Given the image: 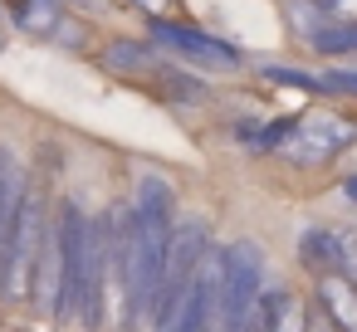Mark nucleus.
Masks as SVG:
<instances>
[{"label": "nucleus", "instance_id": "4be33fe9", "mask_svg": "<svg viewBox=\"0 0 357 332\" xmlns=\"http://www.w3.org/2000/svg\"><path fill=\"white\" fill-rule=\"evenodd\" d=\"M74 6H89V10H103V6H108V0H74Z\"/></svg>", "mask_w": 357, "mask_h": 332}, {"label": "nucleus", "instance_id": "20e7f679", "mask_svg": "<svg viewBox=\"0 0 357 332\" xmlns=\"http://www.w3.org/2000/svg\"><path fill=\"white\" fill-rule=\"evenodd\" d=\"M206 249H211L206 220H186L181 230H172L167 269H162V293H157V317H152L157 327H176V313H181V303H186V288H191V278H196Z\"/></svg>", "mask_w": 357, "mask_h": 332}, {"label": "nucleus", "instance_id": "aec40b11", "mask_svg": "<svg viewBox=\"0 0 357 332\" xmlns=\"http://www.w3.org/2000/svg\"><path fill=\"white\" fill-rule=\"evenodd\" d=\"M333 20H357V0H318Z\"/></svg>", "mask_w": 357, "mask_h": 332}, {"label": "nucleus", "instance_id": "f03ea898", "mask_svg": "<svg viewBox=\"0 0 357 332\" xmlns=\"http://www.w3.org/2000/svg\"><path fill=\"white\" fill-rule=\"evenodd\" d=\"M167 244H172V210H132L123 220V283H128L132 322L157 317Z\"/></svg>", "mask_w": 357, "mask_h": 332}, {"label": "nucleus", "instance_id": "6e6552de", "mask_svg": "<svg viewBox=\"0 0 357 332\" xmlns=\"http://www.w3.org/2000/svg\"><path fill=\"white\" fill-rule=\"evenodd\" d=\"M220 254L225 249H206L191 288H186V303L176 313V327H211L220 322Z\"/></svg>", "mask_w": 357, "mask_h": 332}, {"label": "nucleus", "instance_id": "dca6fc26", "mask_svg": "<svg viewBox=\"0 0 357 332\" xmlns=\"http://www.w3.org/2000/svg\"><path fill=\"white\" fill-rule=\"evenodd\" d=\"M294 118H274V122H264V127H240V137L250 142V147H284L289 137H294Z\"/></svg>", "mask_w": 357, "mask_h": 332}, {"label": "nucleus", "instance_id": "1a4fd4ad", "mask_svg": "<svg viewBox=\"0 0 357 332\" xmlns=\"http://www.w3.org/2000/svg\"><path fill=\"white\" fill-rule=\"evenodd\" d=\"M20 196H25L20 157H15L10 147H0V274H6V244H10V225H15Z\"/></svg>", "mask_w": 357, "mask_h": 332}, {"label": "nucleus", "instance_id": "423d86ee", "mask_svg": "<svg viewBox=\"0 0 357 332\" xmlns=\"http://www.w3.org/2000/svg\"><path fill=\"white\" fill-rule=\"evenodd\" d=\"M352 142H357V122L352 118H342V113H313V118H303L294 127V137L284 147H289V157L298 166H323V161L342 157Z\"/></svg>", "mask_w": 357, "mask_h": 332}, {"label": "nucleus", "instance_id": "6ab92c4d", "mask_svg": "<svg viewBox=\"0 0 357 332\" xmlns=\"http://www.w3.org/2000/svg\"><path fill=\"white\" fill-rule=\"evenodd\" d=\"M264 79H274V84H294V88H323V79H313V74H298V69H264Z\"/></svg>", "mask_w": 357, "mask_h": 332}, {"label": "nucleus", "instance_id": "ddd939ff", "mask_svg": "<svg viewBox=\"0 0 357 332\" xmlns=\"http://www.w3.org/2000/svg\"><path fill=\"white\" fill-rule=\"evenodd\" d=\"M308 45H313L318 54H352V49H357V20H328Z\"/></svg>", "mask_w": 357, "mask_h": 332}, {"label": "nucleus", "instance_id": "4468645a", "mask_svg": "<svg viewBox=\"0 0 357 332\" xmlns=\"http://www.w3.org/2000/svg\"><path fill=\"white\" fill-rule=\"evenodd\" d=\"M103 64L118 69V74H137V69H152L157 59H152V49L132 45V40H113V45L103 49Z\"/></svg>", "mask_w": 357, "mask_h": 332}, {"label": "nucleus", "instance_id": "0eeeda50", "mask_svg": "<svg viewBox=\"0 0 357 332\" xmlns=\"http://www.w3.org/2000/svg\"><path fill=\"white\" fill-rule=\"evenodd\" d=\"M152 40L167 45V49H176V54H181L186 64H196V69H211V74L240 69V54H235L225 40L201 35V30H186V25H172V20H157V25H152Z\"/></svg>", "mask_w": 357, "mask_h": 332}, {"label": "nucleus", "instance_id": "9b49d317", "mask_svg": "<svg viewBox=\"0 0 357 332\" xmlns=\"http://www.w3.org/2000/svg\"><path fill=\"white\" fill-rule=\"evenodd\" d=\"M298 259H303L313 274H333V269H337V230L308 225V230L298 235Z\"/></svg>", "mask_w": 357, "mask_h": 332}, {"label": "nucleus", "instance_id": "f8f14e48", "mask_svg": "<svg viewBox=\"0 0 357 332\" xmlns=\"http://www.w3.org/2000/svg\"><path fill=\"white\" fill-rule=\"evenodd\" d=\"M6 10L25 35H54L59 25V0H6Z\"/></svg>", "mask_w": 357, "mask_h": 332}, {"label": "nucleus", "instance_id": "5701e85b", "mask_svg": "<svg viewBox=\"0 0 357 332\" xmlns=\"http://www.w3.org/2000/svg\"><path fill=\"white\" fill-rule=\"evenodd\" d=\"M342 191H347V200H357V176H347V186H342Z\"/></svg>", "mask_w": 357, "mask_h": 332}, {"label": "nucleus", "instance_id": "412c9836", "mask_svg": "<svg viewBox=\"0 0 357 332\" xmlns=\"http://www.w3.org/2000/svg\"><path fill=\"white\" fill-rule=\"evenodd\" d=\"M132 6H137V10H147V15H157V10L167 6V0H132Z\"/></svg>", "mask_w": 357, "mask_h": 332}, {"label": "nucleus", "instance_id": "7ed1b4c3", "mask_svg": "<svg viewBox=\"0 0 357 332\" xmlns=\"http://www.w3.org/2000/svg\"><path fill=\"white\" fill-rule=\"evenodd\" d=\"M45 205L40 196H20V210H15V225H10V244H6V274H0V293L6 298H25L35 293V278H40V254H45Z\"/></svg>", "mask_w": 357, "mask_h": 332}, {"label": "nucleus", "instance_id": "2eb2a0df", "mask_svg": "<svg viewBox=\"0 0 357 332\" xmlns=\"http://www.w3.org/2000/svg\"><path fill=\"white\" fill-rule=\"evenodd\" d=\"M284 10H289V20H294V30H298L303 40H313V35H318V30H323V25L333 20V15H328V10L318 6V0H289Z\"/></svg>", "mask_w": 357, "mask_h": 332}, {"label": "nucleus", "instance_id": "9d476101", "mask_svg": "<svg viewBox=\"0 0 357 332\" xmlns=\"http://www.w3.org/2000/svg\"><path fill=\"white\" fill-rule=\"evenodd\" d=\"M318 303L328 308V322L357 332V283L347 274H337V269L333 274H318Z\"/></svg>", "mask_w": 357, "mask_h": 332}, {"label": "nucleus", "instance_id": "f257e3e1", "mask_svg": "<svg viewBox=\"0 0 357 332\" xmlns=\"http://www.w3.org/2000/svg\"><path fill=\"white\" fill-rule=\"evenodd\" d=\"M54 230H59V303H54V317H79V313L93 317L98 283H103V259H108V235L74 200L59 205Z\"/></svg>", "mask_w": 357, "mask_h": 332}, {"label": "nucleus", "instance_id": "a211bd4d", "mask_svg": "<svg viewBox=\"0 0 357 332\" xmlns=\"http://www.w3.org/2000/svg\"><path fill=\"white\" fill-rule=\"evenodd\" d=\"M337 274L357 283V230H337Z\"/></svg>", "mask_w": 357, "mask_h": 332}, {"label": "nucleus", "instance_id": "f3484780", "mask_svg": "<svg viewBox=\"0 0 357 332\" xmlns=\"http://www.w3.org/2000/svg\"><path fill=\"white\" fill-rule=\"evenodd\" d=\"M284 313H289V293L284 288H269V293H259L255 298V327H279L284 322Z\"/></svg>", "mask_w": 357, "mask_h": 332}, {"label": "nucleus", "instance_id": "39448f33", "mask_svg": "<svg viewBox=\"0 0 357 332\" xmlns=\"http://www.w3.org/2000/svg\"><path fill=\"white\" fill-rule=\"evenodd\" d=\"M259 293H264V249L250 239H235L220 254V322L245 327Z\"/></svg>", "mask_w": 357, "mask_h": 332}]
</instances>
